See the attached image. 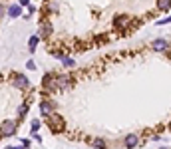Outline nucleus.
I'll return each instance as SVG.
<instances>
[{
	"mask_svg": "<svg viewBox=\"0 0 171 149\" xmlns=\"http://www.w3.org/2000/svg\"><path fill=\"white\" fill-rule=\"evenodd\" d=\"M16 129H18V123L14 119H4L0 123V137H10L16 133Z\"/></svg>",
	"mask_w": 171,
	"mask_h": 149,
	"instance_id": "f257e3e1",
	"label": "nucleus"
},
{
	"mask_svg": "<svg viewBox=\"0 0 171 149\" xmlns=\"http://www.w3.org/2000/svg\"><path fill=\"white\" fill-rule=\"evenodd\" d=\"M46 121H48V125H50V129H52L54 133H62V131H64V119L58 116L56 111H54L52 116H48Z\"/></svg>",
	"mask_w": 171,
	"mask_h": 149,
	"instance_id": "f03ea898",
	"label": "nucleus"
},
{
	"mask_svg": "<svg viewBox=\"0 0 171 149\" xmlns=\"http://www.w3.org/2000/svg\"><path fill=\"white\" fill-rule=\"evenodd\" d=\"M72 86V78L66 74H56V91H64Z\"/></svg>",
	"mask_w": 171,
	"mask_h": 149,
	"instance_id": "7ed1b4c3",
	"label": "nucleus"
},
{
	"mask_svg": "<svg viewBox=\"0 0 171 149\" xmlns=\"http://www.w3.org/2000/svg\"><path fill=\"white\" fill-rule=\"evenodd\" d=\"M54 111H56V103H54L52 100H42L40 101V113H42L44 119H46L48 116H52Z\"/></svg>",
	"mask_w": 171,
	"mask_h": 149,
	"instance_id": "20e7f679",
	"label": "nucleus"
},
{
	"mask_svg": "<svg viewBox=\"0 0 171 149\" xmlns=\"http://www.w3.org/2000/svg\"><path fill=\"white\" fill-rule=\"evenodd\" d=\"M12 86L18 87V90H28L30 87V80L26 76H22V74H14V78H12Z\"/></svg>",
	"mask_w": 171,
	"mask_h": 149,
	"instance_id": "39448f33",
	"label": "nucleus"
},
{
	"mask_svg": "<svg viewBox=\"0 0 171 149\" xmlns=\"http://www.w3.org/2000/svg\"><path fill=\"white\" fill-rule=\"evenodd\" d=\"M52 34V24L48 22V20H44L42 24H40V32H38V38H48Z\"/></svg>",
	"mask_w": 171,
	"mask_h": 149,
	"instance_id": "423d86ee",
	"label": "nucleus"
},
{
	"mask_svg": "<svg viewBox=\"0 0 171 149\" xmlns=\"http://www.w3.org/2000/svg\"><path fill=\"white\" fill-rule=\"evenodd\" d=\"M167 48H169V42H167L165 38L153 40V50H155V52H163V50H167Z\"/></svg>",
	"mask_w": 171,
	"mask_h": 149,
	"instance_id": "0eeeda50",
	"label": "nucleus"
},
{
	"mask_svg": "<svg viewBox=\"0 0 171 149\" xmlns=\"http://www.w3.org/2000/svg\"><path fill=\"white\" fill-rule=\"evenodd\" d=\"M137 143H139V137L137 135H127L124 139V145H125V149H133V147H137Z\"/></svg>",
	"mask_w": 171,
	"mask_h": 149,
	"instance_id": "6e6552de",
	"label": "nucleus"
},
{
	"mask_svg": "<svg viewBox=\"0 0 171 149\" xmlns=\"http://www.w3.org/2000/svg\"><path fill=\"white\" fill-rule=\"evenodd\" d=\"M127 22H129V18H127V16H115V18H114V26H115V28H118V30H121V28H125V26H127Z\"/></svg>",
	"mask_w": 171,
	"mask_h": 149,
	"instance_id": "1a4fd4ad",
	"label": "nucleus"
},
{
	"mask_svg": "<svg viewBox=\"0 0 171 149\" xmlns=\"http://www.w3.org/2000/svg\"><path fill=\"white\" fill-rule=\"evenodd\" d=\"M90 141V145L92 147H95V149H108V143H105L102 137H95V139H88Z\"/></svg>",
	"mask_w": 171,
	"mask_h": 149,
	"instance_id": "9d476101",
	"label": "nucleus"
},
{
	"mask_svg": "<svg viewBox=\"0 0 171 149\" xmlns=\"http://www.w3.org/2000/svg\"><path fill=\"white\" fill-rule=\"evenodd\" d=\"M157 8L161 12H169L171 10V0H157Z\"/></svg>",
	"mask_w": 171,
	"mask_h": 149,
	"instance_id": "9b49d317",
	"label": "nucleus"
},
{
	"mask_svg": "<svg viewBox=\"0 0 171 149\" xmlns=\"http://www.w3.org/2000/svg\"><path fill=\"white\" fill-rule=\"evenodd\" d=\"M8 14H10V18H18L20 14H22V10H20V6H10L8 8Z\"/></svg>",
	"mask_w": 171,
	"mask_h": 149,
	"instance_id": "f8f14e48",
	"label": "nucleus"
},
{
	"mask_svg": "<svg viewBox=\"0 0 171 149\" xmlns=\"http://www.w3.org/2000/svg\"><path fill=\"white\" fill-rule=\"evenodd\" d=\"M62 64H64L66 68H74V66H76V60H72L70 56H64V58H62Z\"/></svg>",
	"mask_w": 171,
	"mask_h": 149,
	"instance_id": "ddd939ff",
	"label": "nucleus"
},
{
	"mask_svg": "<svg viewBox=\"0 0 171 149\" xmlns=\"http://www.w3.org/2000/svg\"><path fill=\"white\" fill-rule=\"evenodd\" d=\"M38 42H40V38L38 36H32V38H30V42H28V46H30V50H36V46H38Z\"/></svg>",
	"mask_w": 171,
	"mask_h": 149,
	"instance_id": "4468645a",
	"label": "nucleus"
},
{
	"mask_svg": "<svg viewBox=\"0 0 171 149\" xmlns=\"http://www.w3.org/2000/svg\"><path fill=\"white\" fill-rule=\"evenodd\" d=\"M40 125H42V123H40V119H34L32 121V133H36V131L40 129Z\"/></svg>",
	"mask_w": 171,
	"mask_h": 149,
	"instance_id": "2eb2a0df",
	"label": "nucleus"
},
{
	"mask_svg": "<svg viewBox=\"0 0 171 149\" xmlns=\"http://www.w3.org/2000/svg\"><path fill=\"white\" fill-rule=\"evenodd\" d=\"M56 2H50V4H48V12H56Z\"/></svg>",
	"mask_w": 171,
	"mask_h": 149,
	"instance_id": "dca6fc26",
	"label": "nucleus"
},
{
	"mask_svg": "<svg viewBox=\"0 0 171 149\" xmlns=\"http://www.w3.org/2000/svg\"><path fill=\"white\" fill-rule=\"evenodd\" d=\"M157 24H171V16H167V18H163V20H159Z\"/></svg>",
	"mask_w": 171,
	"mask_h": 149,
	"instance_id": "f3484780",
	"label": "nucleus"
},
{
	"mask_svg": "<svg viewBox=\"0 0 171 149\" xmlns=\"http://www.w3.org/2000/svg\"><path fill=\"white\" fill-rule=\"evenodd\" d=\"M26 68H28V70H36V64H34V62H28V64H26Z\"/></svg>",
	"mask_w": 171,
	"mask_h": 149,
	"instance_id": "a211bd4d",
	"label": "nucleus"
},
{
	"mask_svg": "<svg viewBox=\"0 0 171 149\" xmlns=\"http://www.w3.org/2000/svg\"><path fill=\"white\" fill-rule=\"evenodd\" d=\"M22 147L28 149V147H30V139H22Z\"/></svg>",
	"mask_w": 171,
	"mask_h": 149,
	"instance_id": "6ab92c4d",
	"label": "nucleus"
},
{
	"mask_svg": "<svg viewBox=\"0 0 171 149\" xmlns=\"http://www.w3.org/2000/svg\"><path fill=\"white\" fill-rule=\"evenodd\" d=\"M4 14H6V6H2V4H0V18H2Z\"/></svg>",
	"mask_w": 171,
	"mask_h": 149,
	"instance_id": "aec40b11",
	"label": "nucleus"
},
{
	"mask_svg": "<svg viewBox=\"0 0 171 149\" xmlns=\"http://www.w3.org/2000/svg\"><path fill=\"white\" fill-rule=\"evenodd\" d=\"M32 12H36V8H34V6H28V12H26V16H30Z\"/></svg>",
	"mask_w": 171,
	"mask_h": 149,
	"instance_id": "412c9836",
	"label": "nucleus"
},
{
	"mask_svg": "<svg viewBox=\"0 0 171 149\" xmlns=\"http://www.w3.org/2000/svg\"><path fill=\"white\" fill-rule=\"evenodd\" d=\"M20 4H22V6H26V4H30V0H20Z\"/></svg>",
	"mask_w": 171,
	"mask_h": 149,
	"instance_id": "4be33fe9",
	"label": "nucleus"
},
{
	"mask_svg": "<svg viewBox=\"0 0 171 149\" xmlns=\"http://www.w3.org/2000/svg\"><path fill=\"white\" fill-rule=\"evenodd\" d=\"M8 149H24L22 145H16V147H8Z\"/></svg>",
	"mask_w": 171,
	"mask_h": 149,
	"instance_id": "5701e85b",
	"label": "nucleus"
},
{
	"mask_svg": "<svg viewBox=\"0 0 171 149\" xmlns=\"http://www.w3.org/2000/svg\"><path fill=\"white\" fill-rule=\"evenodd\" d=\"M161 149H167V147H161Z\"/></svg>",
	"mask_w": 171,
	"mask_h": 149,
	"instance_id": "b1692460",
	"label": "nucleus"
}]
</instances>
